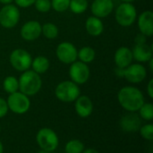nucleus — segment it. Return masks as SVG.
Returning a JSON list of instances; mask_svg holds the SVG:
<instances>
[{
  "mask_svg": "<svg viewBox=\"0 0 153 153\" xmlns=\"http://www.w3.org/2000/svg\"><path fill=\"white\" fill-rule=\"evenodd\" d=\"M114 60L118 69H126L130 64H132L134 60L133 52L127 47H120L117 50Z\"/></svg>",
  "mask_w": 153,
  "mask_h": 153,
  "instance_id": "nucleus-14",
  "label": "nucleus"
},
{
  "mask_svg": "<svg viewBox=\"0 0 153 153\" xmlns=\"http://www.w3.org/2000/svg\"><path fill=\"white\" fill-rule=\"evenodd\" d=\"M6 103L8 106V109H10L13 113L18 115H22L26 113L30 106V102L28 96L18 91L10 94Z\"/></svg>",
  "mask_w": 153,
  "mask_h": 153,
  "instance_id": "nucleus-5",
  "label": "nucleus"
},
{
  "mask_svg": "<svg viewBox=\"0 0 153 153\" xmlns=\"http://www.w3.org/2000/svg\"><path fill=\"white\" fill-rule=\"evenodd\" d=\"M70 10L74 14H82L88 8L87 0H70Z\"/></svg>",
  "mask_w": 153,
  "mask_h": 153,
  "instance_id": "nucleus-24",
  "label": "nucleus"
},
{
  "mask_svg": "<svg viewBox=\"0 0 153 153\" xmlns=\"http://www.w3.org/2000/svg\"><path fill=\"white\" fill-rule=\"evenodd\" d=\"M39 153H50V151H44V150H42V151H40Z\"/></svg>",
  "mask_w": 153,
  "mask_h": 153,
  "instance_id": "nucleus-39",
  "label": "nucleus"
},
{
  "mask_svg": "<svg viewBox=\"0 0 153 153\" xmlns=\"http://www.w3.org/2000/svg\"><path fill=\"white\" fill-rule=\"evenodd\" d=\"M41 33H43L47 39H56L58 35V28L52 23H46L41 25Z\"/></svg>",
  "mask_w": 153,
  "mask_h": 153,
  "instance_id": "nucleus-23",
  "label": "nucleus"
},
{
  "mask_svg": "<svg viewBox=\"0 0 153 153\" xmlns=\"http://www.w3.org/2000/svg\"><path fill=\"white\" fill-rule=\"evenodd\" d=\"M3 151H4V148H3V144H2V142H0V153H3Z\"/></svg>",
  "mask_w": 153,
  "mask_h": 153,
  "instance_id": "nucleus-38",
  "label": "nucleus"
},
{
  "mask_svg": "<svg viewBox=\"0 0 153 153\" xmlns=\"http://www.w3.org/2000/svg\"><path fill=\"white\" fill-rule=\"evenodd\" d=\"M84 151V145L79 140H72L65 145L66 153H82Z\"/></svg>",
  "mask_w": 153,
  "mask_h": 153,
  "instance_id": "nucleus-25",
  "label": "nucleus"
},
{
  "mask_svg": "<svg viewBox=\"0 0 153 153\" xmlns=\"http://www.w3.org/2000/svg\"><path fill=\"white\" fill-rule=\"evenodd\" d=\"M92 110V102L87 96H79V97L75 100V111L79 116L86 118L91 115Z\"/></svg>",
  "mask_w": 153,
  "mask_h": 153,
  "instance_id": "nucleus-18",
  "label": "nucleus"
},
{
  "mask_svg": "<svg viewBox=\"0 0 153 153\" xmlns=\"http://www.w3.org/2000/svg\"><path fill=\"white\" fill-rule=\"evenodd\" d=\"M69 76L73 82L78 84H84L89 80L90 69L86 63L82 61H74L71 63L69 69Z\"/></svg>",
  "mask_w": 153,
  "mask_h": 153,
  "instance_id": "nucleus-9",
  "label": "nucleus"
},
{
  "mask_svg": "<svg viewBox=\"0 0 153 153\" xmlns=\"http://www.w3.org/2000/svg\"><path fill=\"white\" fill-rule=\"evenodd\" d=\"M85 28L87 32L91 36H100L104 30V25L101 20L96 16H90L85 23Z\"/></svg>",
  "mask_w": 153,
  "mask_h": 153,
  "instance_id": "nucleus-19",
  "label": "nucleus"
},
{
  "mask_svg": "<svg viewBox=\"0 0 153 153\" xmlns=\"http://www.w3.org/2000/svg\"><path fill=\"white\" fill-rule=\"evenodd\" d=\"M148 95L151 98H153V79H151L149 84H148V88H147Z\"/></svg>",
  "mask_w": 153,
  "mask_h": 153,
  "instance_id": "nucleus-32",
  "label": "nucleus"
},
{
  "mask_svg": "<svg viewBox=\"0 0 153 153\" xmlns=\"http://www.w3.org/2000/svg\"><path fill=\"white\" fill-rule=\"evenodd\" d=\"M136 9L132 3H122L116 11V20L124 27L132 25L136 20Z\"/></svg>",
  "mask_w": 153,
  "mask_h": 153,
  "instance_id": "nucleus-4",
  "label": "nucleus"
},
{
  "mask_svg": "<svg viewBox=\"0 0 153 153\" xmlns=\"http://www.w3.org/2000/svg\"><path fill=\"white\" fill-rule=\"evenodd\" d=\"M140 133L143 138L152 142L153 140V125L146 124L140 128Z\"/></svg>",
  "mask_w": 153,
  "mask_h": 153,
  "instance_id": "nucleus-29",
  "label": "nucleus"
},
{
  "mask_svg": "<svg viewBox=\"0 0 153 153\" xmlns=\"http://www.w3.org/2000/svg\"><path fill=\"white\" fill-rule=\"evenodd\" d=\"M13 0H0V3L4 5H8V4H11Z\"/></svg>",
  "mask_w": 153,
  "mask_h": 153,
  "instance_id": "nucleus-35",
  "label": "nucleus"
},
{
  "mask_svg": "<svg viewBox=\"0 0 153 153\" xmlns=\"http://www.w3.org/2000/svg\"><path fill=\"white\" fill-rule=\"evenodd\" d=\"M56 96L62 102L71 103L75 101L81 95V90L78 85L73 81L65 80L60 82L55 90Z\"/></svg>",
  "mask_w": 153,
  "mask_h": 153,
  "instance_id": "nucleus-3",
  "label": "nucleus"
},
{
  "mask_svg": "<svg viewBox=\"0 0 153 153\" xmlns=\"http://www.w3.org/2000/svg\"><path fill=\"white\" fill-rule=\"evenodd\" d=\"M114 9L112 0H94L91 4V13L99 18L108 16Z\"/></svg>",
  "mask_w": 153,
  "mask_h": 153,
  "instance_id": "nucleus-13",
  "label": "nucleus"
},
{
  "mask_svg": "<svg viewBox=\"0 0 153 153\" xmlns=\"http://www.w3.org/2000/svg\"><path fill=\"white\" fill-rule=\"evenodd\" d=\"M138 27L142 34L152 36L153 34V13L152 11H144L141 14L138 20Z\"/></svg>",
  "mask_w": 153,
  "mask_h": 153,
  "instance_id": "nucleus-15",
  "label": "nucleus"
},
{
  "mask_svg": "<svg viewBox=\"0 0 153 153\" xmlns=\"http://www.w3.org/2000/svg\"><path fill=\"white\" fill-rule=\"evenodd\" d=\"M8 112V106L4 99L0 97V118L4 117Z\"/></svg>",
  "mask_w": 153,
  "mask_h": 153,
  "instance_id": "nucleus-31",
  "label": "nucleus"
},
{
  "mask_svg": "<svg viewBox=\"0 0 153 153\" xmlns=\"http://www.w3.org/2000/svg\"><path fill=\"white\" fill-rule=\"evenodd\" d=\"M3 87L4 91L8 94H13L19 89V83L18 79L13 76L6 77L3 81Z\"/></svg>",
  "mask_w": 153,
  "mask_h": 153,
  "instance_id": "nucleus-22",
  "label": "nucleus"
},
{
  "mask_svg": "<svg viewBox=\"0 0 153 153\" xmlns=\"http://www.w3.org/2000/svg\"><path fill=\"white\" fill-rule=\"evenodd\" d=\"M117 99L121 106L129 112L139 111L144 104L143 93L134 87H125L121 88L118 92Z\"/></svg>",
  "mask_w": 153,
  "mask_h": 153,
  "instance_id": "nucleus-1",
  "label": "nucleus"
},
{
  "mask_svg": "<svg viewBox=\"0 0 153 153\" xmlns=\"http://www.w3.org/2000/svg\"><path fill=\"white\" fill-rule=\"evenodd\" d=\"M145 35H143V34H141V35H138L137 37H136V39H135V42L136 43H143V42H145Z\"/></svg>",
  "mask_w": 153,
  "mask_h": 153,
  "instance_id": "nucleus-33",
  "label": "nucleus"
},
{
  "mask_svg": "<svg viewBox=\"0 0 153 153\" xmlns=\"http://www.w3.org/2000/svg\"><path fill=\"white\" fill-rule=\"evenodd\" d=\"M96 56V52L93 48L91 47H82L78 52H77V58H79L80 61L83 63H90L94 60Z\"/></svg>",
  "mask_w": 153,
  "mask_h": 153,
  "instance_id": "nucleus-21",
  "label": "nucleus"
},
{
  "mask_svg": "<svg viewBox=\"0 0 153 153\" xmlns=\"http://www.w3.org/2000/svg\"><path fill=\"white\" fill-rule=\"evenodd\" d=\"M32 70L35 71L38 74H43L45 73L50 66V62L48 59L45 56H38L35 59L32 60L31 65Z\"/></svg>",
  "mask_w": 153,
  "mask_h": 153,
  "instance_id": "nucleus-20",
  "label": "nucleus"
},
{
  "mask_svg": "<svg viewBox=\"0 0 153 153\" xmlns=\"http://www.w3.org/2000/svg\"><path fill=\"white\" fill-rule=\"evenodd\" d=\"M41 34V24L38 21H28L21 29V36L25 41H34Z\"/></svg>",
  "mask_w": 153,
  "mask_h": 153,
  "instance_id": "nucleus-12",
  "label": "nucleus"
},
{
  "mask_svg": "<svg viewBox=\"0 0 153 153\" xmlns=\"http://www.w3.org/2000/svg\"><path fill=\"white\" fill-rule=\"evenodd\" d=\"M70 0H51V8L56 12H65L69 8Z\"/></svg>",
  "mask_w": 153,
  "mask_h": 153,
  "instance_id": "nucleus-27",
  "label": "nucleus"
},
{
  "mask_svg": "<svg viewBox=\"0 0 153 153\" xmlns=\"http://www.w3.org/2000/svg\"><path fill=\"white\" fill-rule=\"evenodd\" d=\"M123 76L131 83H141L147 76L146 69L141 64H130L128 67L124 69Z\"/></svg>",
  "mask_w": 153,
  "mask_h": 153,
  "instance_id": "nucleus-11",
  "label": "nucleus"
},
{
  "mask_svg": "<svg viewBox=\"0 0 153 153\" xmlns=\"http://www.w3.org/2000/svg\"><path fill=\"white\" fill-rule=\"evenodd\" d=\"M39 146L47 151H54L58 146V137L56 133L49 128H42L36 136Z\"/></svg>",
  "mask_w": 153,
  "mask_h": 153,
  "instance_id": "nucleus-6",
  "label": "nucleus"
},
{
  "mask_svg": "<svg viewBox=\"0 0 153 153\" xmlns=\"http://www.w3.org/2000/svg\"><path fill=\"white\" fill-rule=\"evenodd\" d=\"M20 20L19 9L11 4L5 5L0 10V24L4 28L14 27Z\"/></svg>",
  "mask_w": 153,
  "mask_h": 153,
  "instance_id": "nucleus-8",
  "label": "nucleus"
},
{
  "mask_svg": "<svg viewBox=\"0 0 153 153\" xmlns=\"http://www.w3.org/2000/svg\"><path fill=\"white\" fill-rule=\"evenodd\" d=\"M77 52L78 50L74 45L68 41L61 42L56 50L57 59L65 64H71L74 62L77 59Z\"/></svg>",
  "mask_w": 153,
  "mask_h": 153,
  "instance_id": "nucleus-10",
  "label": "nucleus"
},
{
  "mask_svg": "<svg viewBox=\"0 0 153 153\" xmlns=\"http://www.w3.org/2000/svg\"><path fill=\"white\" fill-rule=\"evenodd\" d=\"M36 0H14L15 4L19 6V7H22V8H27L30 7V5H34Z\"/></svg>",
  "mask_w": 153,
  "mask_h": 153,
  "instance_id": "nucleus-30",
  "label": "nucleus"
},
{
  "mask_svg": "<svg viewBox=\"0 0 153 153\" xmlns=\"http://www.w3.org/2000/svg\"><path fill=\"white\" fill-rule=\"evenodd\" d=\"M0 132H1V126H0Z\"/></svg>",
  "mask_w": 153,
  "mask_h": 153,
  "instance_id": "nucleus-40",
  "label": "nucleus"
},
{
  "mask_svg": "<svg viewBox=\"0 0 153 153\" xmlns=\"http://www.w3.org/2000/svg\"><path fill=\"white\" fill-rule=\"evenodd\" d=\"M150 61V68H151V70L152 71H153V60H152V58L149 60Z\"/></svg>",
  "mask_w": 153,
  "mask_h": 153,
  "instance_id": "nucleus-36",
  "label": "nucleus"
},
{
  "mask_svg": "<svg viewBox=\"0 0 153 153\" xmlns=\"http://www.w3.org/2000/svg\"><path fill=\"white\" fill-rule=\"evenodd\" d=\"M82 153H100L99 151H97L96 150L94 149H87L85 151H83Z\"/></svg>",
  "mask_w": 153,
  "mask_h": 153,
  "instance_id": "nucleus-34",
  "label": "nucleus"
},
{
  "mask_svg": "<svg viewBox=\"0 0 153 153\" xmlns=\"http://www.w3.org/2000/svg\"><path fill=\"white\" fill-rule=\"evenodd\" d=\"M121 1H123V3H132L134 0H121Z\"/></svg>",
  "mask_w": 153,
  "mask_h": 153,
  "instance_id": "nucleus-37",
  "label": "nucleus"
},
{
  "mask_svg": "<svg viewBox=\"0 0 153 153\" xmlns=\"http://www.w3.org/2000/svg\"><path fill=\"white\" fill-rule=\"evenodd\" d=\"M140 111V116L146 120V121H151L153 119V106L151 103H144L141 108L139 109Z\"/></svg>",
  "mask_w": 153,
  "mask_h": 153,
  "instance_id": "nucleus-26",
  "label": "nucleus"
},
{
  "mask_svg": "<svg viewBox=\"0 0 153 153\" xmlns=\"http://www.w3.org/2000/svg\"><path fill=\"white\" fill-rule=\"evenodd\" d=\"M132 52L134 59L139 62H147L152 58V47L146 44V42L136 43Z\"/></svg>",
  "mask_w": 153,
  "mask_h": 153,
  "instance_id": "nucleus-17",
  "label": "nucleus"
},
{
  "mask_svg": "<svg viewBox=\"0 0 153 153\" xmlns=\"http://www.w3.org/2000/svg\"><path fill=\"white\" fill-rule=\"evenodd\" d=\"M9 61L14 69L18 71H25L30 67L32 59L27 50L23 49H15L11 52Z\"/></svg>",
  "mask_w": 153,
  "mask_h": 153,
  "instance_id": "nucleus-7",
  "label": "nucleus"
},
{
  "mask_svg": "<svg viewBox=\"0 0 153 153\" xmlns=\"http://www.w3.org/2000/svg\"><path fill=\"white\" fill-rule=\"evenodd\" d=\"M20 91L26 96H34L41 88L42 81L39 74L33 70H25L18 79Z\"/></svg>",
  "mask_w": 153,
  "mask_h": 153,
  "instance_id": "nucleus-2",
  "label": "nucleus"
},
{
  "mask_svg": "<svg viewBox=\"0 0 153 153\" xmlns=\"http://www.w3.org/2000/svg\"><path fill=\"white\" fill-rule=\"evenodd\" d=\"M142 121L136 114L131 113L123 116L120 120V126L125 132H136L141 128Z\"/></svg>",
  "mask_w": 153,
  "mask_h": 153,
  "instance_id": "nucleus-16",
  "label": "nucleus"
},
{
  "mask_svg": "<svg viewBox=\"0 0 153 153\" xmlns=\"http://www.w3.org/2000/svg\"><path fill=\"white\" fill-rule=\"evenodd\" d=\"M34 5L36 9L40 13H47L51 9L50 0H36Z\"/></svg>",
  "mask_w": 153,
  "mask_h": 153,
  "instance_id": "nucleus-28",
  "label": "nucleus"
}]
</instances>
